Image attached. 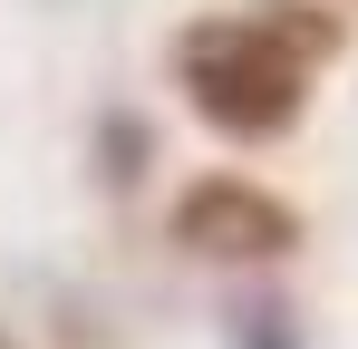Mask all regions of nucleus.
Wrapping results in <instances>:
<instances>
[{"mask_svg":"<svg viewBox=\"0 0 358 349\" xmlns=\"http://www.w3.org/2000/svg\"><path fill=\"white\" fill-rule=\"evenodd\" d=\"M175 242L194 262H281L300 252V214L252 174H194L175 194Z\"/></svg>","mask_w":358,"mask_h":349,"instance_id":"2","label":"nucleus"},{"mask_svg":"<svg viewBox=\"0 0 358 349\" xmlns=\"http://www.w3.org/2000/svg\"><path fill=\"white\" fill-rule=\"evenodd\" d=\"M107 156H117V165H107V184H136V156H145V126H136V116H117V126H107Z\"/></svg>","mask_w":358,"mask_h":349,"instance_id":"4","label":"nucleus"},{"mask_svg":"<svg viewBox=\"0 0 358 349\" xmlns=\"http://www.w3.org/2000/svg\"><path fill=\"white\" fill-rule=\"evenodd\" d=\"M175 78H184V107L203 116L213 136L233 146H271L291 136L300 107H310V58L262 20V10H213L175 39Z\"/></svg>","mask_w":358,"mask_h":349,"instance_id":"1","label":"nucleus"},{"mask_svg":"<svg viewBox=\"0 0 358 349\" xmlns=\"http://www.w3.org/2000/svg\"><path fill=\"white\" fill-rule=\"evenodd\" d=\"M233 349H310V340L281 301H252V310H233Z\"/></svg>","mask_w":358,"mask_h":349,"instance_id":"3","label":"nucleus"},{"mask_svg":"<svg viewBox=\"0 0 358 349\" xmlns=\"http://www.w3.org/2000/svg\"><path fill=\"white\" fill-rule=\"evenodd\" d=\"M0 349H20V340H10V330H0Z\"/></svg>","mask_w":358,"mask_h":349,"instance_id":"5","label":"nucleus"}]
</instances>
